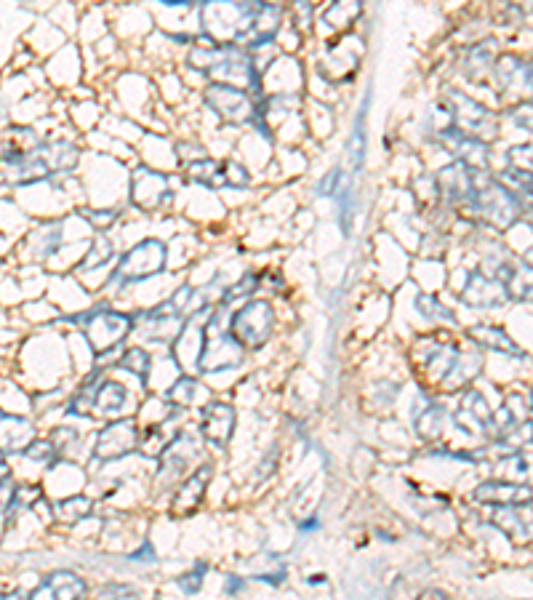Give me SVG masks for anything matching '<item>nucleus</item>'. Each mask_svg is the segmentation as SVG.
Segmentation results:
<instances>
[{"label":"nucleus","instance_id":"obj_43","mask_svg":"<svg viewBox=\"0 0 533 600\" xmlns=\"http://www.w3.org/2000/svg\"><path fill=\"white\" fill-rule=\"evenodd\" d=\"M16 491H19V488H16L14 478H11V475H3V478H0V515L14 507Z\"/></svg>","mask_w":533,"mask_h":600},{"label":"nucleus","instance_id":"obj_44","mask_svg":"<svg viewBox=\"0 0 533 600\" xmlns=\"http://www.w3.org/2000/svg\"><path fill=\"white\" fill-rule=\"evenodd\" d=\"M51 440H54L56 451L62 454V451H67V448H72L78 443V432L72 430V427H59V430H54Z\"/></svg>","mask_w":533,"mask_h":600},{"label":"nucleus","instance_id":"obj_22","mask_svg":"<svg viewBox=\"0 0 533 600\" xmlns=\"http://www.w3.org/2000/svg\"><path fill=\"white\" fill-rule=\"evenodd\" d=\"M131 406V392L123 382H115V379H104L96 387V398H94V414L91 416H120L126 414V408Z\"/></svg>","mask_w":533,"mask_h":600},{"label":"nucleus","instance_id":"obj_4","mask_svg":"<svg viewBox=\"0 0 533 600\" xmlns=\"http://www.w3.org/2000/svg\"><path fill=\"white\" fill-rule=\"evenodd\" d=\"M168 264V246L160 238H144L136 246H131L126 254L120 256L115 270L110 275V286L123 291L128 286L144 283L166 270Z\"/></svg>","mask_w":533,"mask_h":600},{"label":"nucleus","instance_id":"obj_17","mask_svg":"<svg viewBox=\"0 0 533 600\" xmlns=\"http://www.w3.org/2000/svg\"><path fill=\"white\" fill-rule=\"evenodd\" d=\"M211 478H214V467H211V464L195 467V472H190V475L179 483V488H176L171 510H174L176 515H190V512L198 510L203 496H206V488L208 483H211Z\"/></svg>","mask_w":533,"mask_h":600},{"label":"nucleus","instance_id":"obj_1","mask_svg":"<svg viewBox=\"0 0 533 600\" xmlns=\"http://www.w3.org/2000/svg\"><path fill=\"white\" fill-rule=\"evenodd\" d=\"M78 166V147L72 142H40L32 147H0V171L11 187H30L67 176Z\"/></svg>","mask_w":533,"mask_h":600},{"label":"nucleus","instance_id":"obj_47","mask_svg":"<svg viewBox=\"0 0 533 600\" xmlns=\"http://www.w3.org/2000/svg\"><path fill=\"white\" fill-rule=\"evenodd\" d=\"M86 219L94 224V227L104 230V227H110V224L118 219V214H115V211H99V214H96V211H86Z\"/></svg>","mask_w":533,"mask_h":600},{"label":"nucleus","instance_id":"obj_6","mask_svg":"<svg viewBox=\"0 0 533 600\" xmlns=\"http://www.w3.org/2000/svg\"><path fill=\"white\" fill-rule=\"evenodd\" d=\"M203 104L227 126H246V123H256L262 118L251 91L232 86V83H208L203 88Z\"/></svg>","mask_w":533,"mask_h":600},{"label":"nucleus","instance_id":"obj_28","mask_svg":"<svg viewBox=\"0 0 533 600\" xmlns=\"http://www.w3.org/2000/svg\"><path fill=\"white\" fill-rule=\"evenodd\" d=\"M64 240V232H62V222H51L46 224L43 230L32 232L30 238V254L32 259H48V256H54L56 251H59V246H62Z\"/></svg>","mask_w":533,"mask_h":600},{"label":"nucleus","instance_id":"obj_42","mask_svg":"<svg viewBox=\"0 0 533 600\" xmlns=\"http://www.w3.org/2000/svg\"><path fill=\"white\" fill-rule=\"evenodd\" d=\"M203 574H206V566H198L190 574H184L182 579H176V587L184 592V595H198L200 587H203Z\"/></svg>","mask_w":533,"mask_h":600},{"label":"nucleus","instance_id":"obj_48","mask_svg":"<svg viewBox=\"0 0 533 600\" xmlns=\"http://www.w3.org/2000/svg\"><path fill=\"white\" fill-rule=\"evenodd\" d=\"M104 595H134V587H131V584H107V587H104Z\"/></svg>","mask_w":533,"mask_h":600},{"label":"nucleus","instance_id":"obj_3","mask_svg":"<svg viewBox=\"0 0 533 600\" xmlns=\"http://www.w3.org/2000/svg\"><path fill=\"white\" fill-rule=\"evenodd\" d=\"M470 214L480 222L491 224L494 230H510L512 224L523 216V200L488 171H475V190L467 200Z\"/></svg>","mask_w":533,"mask_h":600},{"label":"nucleus","instance_id":"obj_19","mask_svg":"<svg viewBox=\"0 0 533 600\" xmlns=\"http://www.w3.org/2000/svg\"><path fill=\"white\" fill-rule=\"evenodd\" d=\"M475 502L494 504V507H510V504H531L533 488L523 483H507V480H488L475 488Z\"/></svg>","mask_w":533,"mask_h":600},{"label":"nucleus","instance_id":"obj_13","mask_svg":"<svg viewBox=\"0 0 533 600\" xmlns=\"http://www.w3.org/2000/svg\"><path fill=\"white\" fill-rule=\"evenodd\" d=\"M438 142L443 144L459 163L470 166L472 171H488V144L475 139V136H467L464 131H459L454 123L440 128Z\"/></svg>","mask_w":533,"mask_h":600},{"label":"nucleus","instance_id":"obj_35","mask_svg":"<svg viewBox=\"0 0 533 600\" xmlns=\"http://www.w3.org/2000/svg\"><path fill=\"white\" fill-rule=\"evenodd\" d=\"M256 286H259V278H256L254 272H248V275L235 280L230 288H224L222 296H219V304H222V307H232L235 302H246V299L254 296Z\"/></svg>","mask_w":533,"mask_h":600},{"label":"nucleus","instance_id":"obj_9","mask_svg":"<svg viewBox=\"0 0 533 600\" xmlns=\"http://www.w3.org/2000/svg\"><path fill=\"white\" fill-rule=\"evenodd\" d=\"M272 331H275V310L267 299H251L232 312L230 334L246 352L264 347L270 342Z\"/></svg>","mask_w":533,"mask_h":600},{"label":"nucleus","instance_id":"obj_40","mask_svg":"<svg viewBox=\"0 0 533 600\" xmlns=\"http://www.w3.org/2000/svg\"><path fill=\"white\" fill-rule=\"evenodd\" d=\"M224 168H227V187L232 190H243L251 182V174H248V168L238 160H224Z\"/></svg>","mask_w":533,"mask_h":600},{"label":"nucleus","instance_id":"obj_23","mask_svg":"<svg viewBox=\"0 0 533 600\" xmlns=\"http://www.w3.org/2000/svg\"><path fill=\"white\" fill-rule=\"evenodd\" d=\"M494 523L515 542H531L533 539V510H528V507L523 510V504L502 507L499 515H494Z\"/></svg>","mask_w":533,"mask_h":600},{"label":"nucleus","instance_id":"obj_45","mask_svg":"<svg viewBox=\"0 0 533 600\" xmlns=\"http://www.w3.org/2000/svg\"><path fill=\"white\" fill-rule=\"evenodd\" d=\"M339 184H342V171H339V168H334L331 174H326L323 179H320L318 195H331V198H336V192L342 190Z\"/></svg>","mask_w":533,"mask_h":600},{"label":"nucleus","instance_id":"obj_25","mask_svg":"<svg viewBox=\"0 0 533 600\" xmlns=\"http://www.w3.org/2000/svg\"><path fill=\"white\" fill-rule=\"evenodd\" d=\"M168 419H171V416H168ZM168 419H160V422L142 427V438H139V451H142L144 456L160 459V454H163V451H166V448L176 440L179 430H176V427H171V422H168Z\"/></svg>","mask_w":533,"mask_h":600},{"label":"nucleus","instance_id":"obj_20","mask_svg":"<svg viewBox=\"0 0 533 600\" xmlns=\"http://www.w3.org/2000/svg\"><path fill=\"white\" fill-rule=\"evenodd\" d=\"M88 584L72 571H54L30 592V598H83Z\"/></svg>","mask_w":533,"mask_h":600},{"label":"nucleus","instance_id":"obj_16","mask_svg":"<svg viewBox=\"0 0 533 600\" xmlns=\"http://www.w3.org/2000/svg\"><path fill=\"white\" fill-rule=\"evenodd\" d=\"M510 299L507 296V288H504L502 280H496L494 275H488L486 270H475L467 278V286L462 291V302L470 304V307H480V310H491V307H499Z\"/></svg>","mask_w":533,"mask_h":600},{"label":"nucleus","instance_id":"obj_33","mask_svg":"<svg viewBox=\"0 0 533 600\" xmlns=\"http://www.w3.org/2000/svg\"><path fill=\"white\" fill-rule=\"evenodd\" d=\"M203 395V387H200L198 379H192V376H179L174 384H171V390H168V400H171V406L176 408H187L195 406Z\"/></svg>","mask_w":533,"mask_h":600},{"label":"nucleus","instance_id":"obj_46","mask_svg":"<svg viewBox=\"0 0 533 600\" xmlns=\"http://www.w3.org/2000/svg\"><path fill=\"white\" fill-rule=\"evenodd\" d=\"M294 19L302 30L312 27V3L310 0H294Z\"/></svg>","mask_w":533,"mask_h":600},{"label":"nucleus","instance_id":"obj_39","mask_svg":"<svg viewBox=\"0 0 533 600\" xmlns=\"http://www.w3.org/2000/svg\"><path fill=\"white\" fill-rule=\"evenodd\" d=\"M56 446L54 440H32L30 446L24 448L22 456L24 459H30V462H51V459H56Z\"/></svg>","mask_w":533,"mask_h":600},{"label":"nucleus","instance_id":"obj_31","mask_svg":"<svg viewBox=\"0 0 533 600\" xmlns=\"http://www.w3.org/2000/svg\"><path fill=\"white\" fill-rule=\"evenodd\" d=\"M363 14V0H334L331 8L323 16V22L331 27V30H344L355 24V19Z\"/></svg>","mask_w":533,"mask_h":600},{"label":"nucleus","instance_id":"obj_26","mask_svg":"<svg viewBox=\"0 0 533 600\" xmlns=\"http://www.w3.org/2000/svg\"><path fill=\"white\" fill-rule=\"evenodd\" d=\"M496 56L499 54H496L494 40H483V43H478V46L467 48V54H464V64H462L464 75H467L470 80L486 78L488 72L494 70Z\"/></svg>","mask_w":533,"mask_h":600},{"label":"nucleus","instance_id":"obj_8","mask_svg":"<svg viewBox=\"0 0 533 600\" xmlns=\"http://www.w3.org/2000/svg\"><path fill=\"white\" fill-rule=\"evenodd\" d=\"M446 107L448 115H451V123L467 136H475V139L486 144L499 136V115L494 110H488L486 104H480L478 99H472L470 94L451 88Z\"/></svg>","mask_w":533,"mask_h":600},{"label":"nucleus","instance_id":"obj_30","mask_svg":"<svg viewBox=\"0 0 533 600\" xmlns=\"http://www.w3.org/2000/svg\"><path fill=\"white\" fill-rule=\"evenodd\" d=\"M118 368L123 371V374H131L134 379H139L142 387H147V376H150V368H152L150 352L144 350V347H128V350L118 358Z\"/></svg>","mask_w":533,"mask_h":600},{"label":"nucleus","instance_id":"obj_11","mask_svg":"<svg viewBox=\"0 0 533 600\" xmlns=\"http://www.w3.org/2000/svg\"><path fill=\"white\" fill-rule=\"evenodd\" d=\"M174 198L171 192V184H168V176L160 174V171H152V168H136L131 174V200L139 211H160L163 206H168Z\"/></svg>","mask_w":533,"mask_h":600},{"label":"nucleus","instance_id":"obj_34","mask_svg":"<svg viewBox=\"0 0 533 600\" xmlns=\"http://www.w3.org/2000/svg\"><path fill=\"white\" fill-rule=\"evenodd\" d=\"M94 510V499L86 494H75L67 496L62 502H56V515L67 523H80V520H86Z\"/></svg>","mask_w":533,"mask_h":600},{"label":"nucleus","instance_id":"obj_7","mask_svg":"<svg viewBox=\"0 0 533 600\" xmlns=\"http://www.w3.org/2000/svg\"><path fill=\"white\" fill-rule=\"evenodd\" d=\"M78 323L96 355L118 350L136 326L134 318H128V315H123L118 310H110V307H99V310L86 312V315H80Z\"/></svg>","mask_w":533,"mask_h":600},{"label":"nucleus","instance_id":"obj_38","mask_svg":"<svg viewBox=\"0 0 533 600\" xmlns=\"http://www.w3.org/2000/svg\"><path fill=\"white\" fill-rule=\"evenodd\" d=\"M507 160H510V166L520 174L533 176V144H518V147H512L507 152Z\"/></svg>","mask_w":533,"mask_h":600},{"label":"nucleus","instance_id":"obj_50","mask_svg":"<svg viewBox=\"0 0 533 600\" xmlns=\"http://www.w3.org/2000/svg\"><path fill=\"white\" fill-rule=\"evenodd\" d=\"M422 595H424V598H448L443 590H424Z\"/></svg>","mask_w":533,"mask_h":600},{"label":"nucleus","instance_id":"obj_24","mask_svg":"<svg viewBox=\"0 0 533 600\" xmlns=\"http://www.w3.org/2000/svg\"><path fill=\"white\" fill-rule=\"evenodd\" d=\"M187 179L206 187V190H222V187H227V168H224L222 160L200 155V158L187 163Z\"/></svg>","mask_w":533,"mask_h":600},{"label":"nucleus","instance_id":"obj_14","mask_svg":"<svg viewBox=\"0 0 533 600\" xmlns=\"http://www.w3.org/2000/svg\"><path fill=\"white\" fill-rule=\"evenodd\" d=\"M494 78L496 86L502 88L504 94L510 91H518V94H526V102L533 99V62L528 59H520L515 54H502L496 56L494 62Z\"/></svg>","mask_w":533,"mask_h":600},{"label":"nucleus","instance_id":"obj_21","mask_svg":"<svg viewBox=\"0 0 533 600\" xmlns=\"http://www.w3.org/2000/svg\"><path fill=\"white\" fill-rule=\"evenodd\" d=\"M32 440H35V427L30 419L0 411V451L3 454H22Z\"/></svg>","mask_w":533,"mask_h":600},{"label":"nucleus","instance_id":"obj_10","mask_svg":"<svg viewBox=\"0 0 533 600\" xmlns=\"http://www.w3.org/2000/svg\"><path fill=\"white\" fill-rule=\"evenodd\" d=\"M139 438H142V424L131 416H120L115 422L104 424L102 430L94 435V464L115 462L123 456L139 451Z\"/></svg>","mask_w":533,"mask_h":600},{"label":"nucleus","instance_id":"obj_2","mask_svg":"<svg viewBox=\"0 0 533 600\" xmlns=\"http://www.w3.org/2000/svg\"><path fill=\"white\" fill-rule=\"evenodd\" d=\"M267 0H200V27L216 43L248 46L256 14Z\"/></svg>","mask_w":533,"mask_h":600},{"label":"nucleus","instance_id":"obj_41","mask_svg":"<svg viewBox=\"0 0 533 600\" xmlns=\"http://www.w3.org/2000/svg\"><path fill=\"white\" fill-rule=\"evenodd\" d=\"M510 118L515 126L523 128V131H528V134H533V102L515 104V107L510 110Z\"/></svg>","mask_w":533,"mask_h":600},{"label":"nucleus","instance_id":"obj_29","mask_svg":"<svg viewBox=\"0 0 533 600\" xmlns=\"http://www.w3.org/2000/svg\"><path fill=\"white\" fill-rule=\"evenodd\" d=\"M470 336L480 347H488L494 352H504V355H520V347L512 342L510 336L504 334L499 326H472Z\"/></svg>","mask_w":533,"mask_h":600},{"label":"nucleus","instance_id":"obj_5","mask_svg":"<svg viewBox=\"0 0 533 600\" xmlns=\"http://www.w3.org/2000/svg\"><path fill=\"white\" fill-rule=\"evenodd\" d=\"M243 358H246V350L230 334V323L224 326L222 307H214V312L208 315L206 326H203L198 371L200 374H216V371H224V368L240 366Z\"/></svg>","mask_w":533,"mask_h":600},{"label":"nucleus","instance_id":"obj_49","mask_svg":"<svg viewBox=\"0 0 533 600\" xmlns=\"http://www.w3.org/2000/svg\"><path fill=\"white\" fill-rule=\"evenodd\" d=\"M158 3H163V6H190L192 0H158Z\"/></svg>","mask_w":533,"mask_h":600},{"label":"nucleus","instance_id":"obj_37","mask_svg":"<svg viewBox=\"0 0 533 600\" xmlns=\"http://www.w3.org/2000/svg\"><path fill=\"white\" fill-rule=\"evenodd\" d=\"M414 307L424 320H454V310L440 302L438 296L419 294V296H416Z\"/></svg>","mask_w":533,"mask_h":600},{"label":"nucleus","instance_id":"obj_51","mask_svg":"<svg viewBox=\"0 0 533 600\" xmlns=\"http://www.w3.org/2000/svg\"><path fill=\"white\" fill-rule=\"evenodd\" d=\"M531 6H533V0H531Z\"/></svg>","mask_w":533,"mask_h":600},{"label":"nucleus","instance_id":"obj_15","mask_svg":"<svg viewBox=\"0 0 533 600\" xmlns=\"http://www.w3.org/2000/svg\"><path fill=\"white\" fill-rule=\"evenodd\" d=\"M440 190V203L448 206H467L472 190H475V171L470 166H464L459 160H454L451 166L440 168L435 174Z\"/></svg>","mask_w":533,"mask_h":600},{"label":"nucleus","instance_id":"obj_12","mask_svg":"<svg viewBox=\"0 0 533 600\" xmlns=\"http://www.w3.org/2000/svg\"><path fill=\"white\" fill-rule=\"evenodd\" d=\"M235 422H238L235 408L230 403L214 400V403H208L200 411V438L206 440L208 446L227 448L232 440V432H235Z\"/></svg>","mask_w":533,"mask_h":600},{"label":"nucleus","instance_id":"obj_36","mask_svg":"<svg viewBox=\"0 0 533 600\" xmlns=\"http://www.w3.org/2000/svg\"><path fill=\"white\" fill-rule=\"evenodd\" d=\"M115 259V246H112V240L107 235H96L94 246L86 254V259L80 262L83 270H94V267H104V264H110Z\"/></svg>","mask_w":533,"mask_h":600},{"label":"nucleus","instance_id":"obj_32","mask_svg":"<svg viewBox=\"0 0 533 600\" xmlns=\"http://www.w3.org/2000/svg\"><path fill=\"white\" fill-rule=\"evenodd\" d=\"M368 102H371V91L363 96V104H360L358 118H355V128H352V139H350V158L352 168L360 171L363 166V158H366V115H368Z\"/></svg>","mask_w":533,"mask_h":600},{"label":"nucleus","instance_id":"obj_27","mask_svg":"<svg viewBox=\"0 0 533 600\" xmlns=\"http://www.w3.org/2000/svg\"><path fill=\"white\" fill-rule=\"evenodd\" d=\"M446 427V408L440 403H427V406L414 414V430L422 440H435Z\"/></svg>","mask_w":533,"mask_h":600},{"label":"nucleus","instance_id":"obj_18","mask_svg":"<svg viewBox=\"0 0 533 600\" xmlns=\"http://www.w3.org/2000/svg\"><path fill=\"white\" fill-rule=\"evenodd\" d=\"M198 438H192V435H187V432H179L176 435V440L171 443V446L160 454V472L158 475H163V480H182V475L187 472V467H190L195 459H198Z\"/></svg>","mask_w":533,"mask_h":600}]
</instances>
